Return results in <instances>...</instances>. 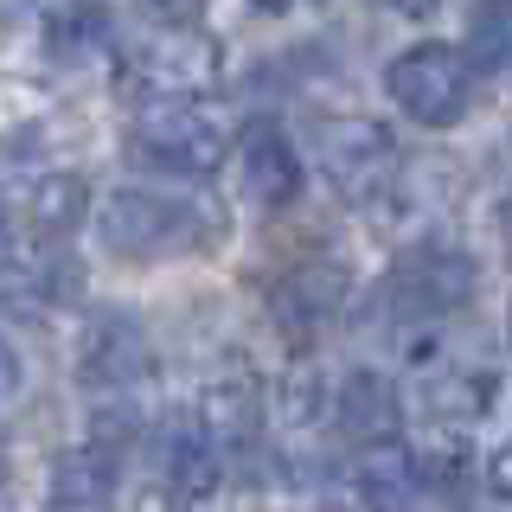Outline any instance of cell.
Segmentation results:
<instances>
[{
    "label": "cell",
    "instance_id": "cell-1",
    "mask_svg": "<svg viewBox=\"0 0 512 512\" xmlns=\"http://www.w3.org/2000/svg\"><path fill=\"white\" fill-rule=\"evenodd\" d=\"M218 231H224L218 205L180 199V192H148V186L109 192V205L96 212V237H103V250L122 256V263H160V256L212 250Z\"/></svg>",
    "mask_w": 512,
    "mask_h": 512
},
{
    "label": "cell",
    "instance_id": "cell-2",
    "mask_svg": "<svg viewBox=\"0 0 512 512\" xmlns=\"http://www.w3.org/2000/svg\"><path fill=\"white\" fill-rule=\"evenodd\" d=\"M128 154L154 173H180V180L218 173L231 154V116L205 96H148L128 122Z\"/></svg>",
    "mask_w": 512,
    "mask_h": 512
},
{
    "label": "cell",
    "instance_id": "cell-3",
    "mask_svg": "<svg viewBox=\"0 0 512 512\" xmlns=\"http://www.w3.org/2000/svg\"><path fill=\"white\" fill-rule=\"evenodd\" d=\"M397 167H404V154H397V135L384 122H372V116H320L314 122V173L346 205H365L378 192H391Z\"/></svg>",
    "mask_w": 512,
    "mask_h": 512
},
{
    "label": "cell",
    "instance_id": "cell-4",
    "mask_svg": "<svg viewBox=\"0 0 512 512\" xmlns=\"http://www.w3.org/2000/svg\"><path fill=\"white\" fill-rule=\"evenodd\" d=\"M122 71L135 77L148 96H205L218 84V39L199 26H148V32H128L116 45Z\"/></svg>",
    "mask_w": 512,
    "mask_h": 512
},
{
    "label": "cell",
    "instance_id": "cell-5",
    "mask_svg": "<svg viewBox=\"0 0 512 512\" xmlns=\"http://www.w3.org/2000/svg\"><path fill=\"white\" fill-rule=\"evenodd\" d=\"M384 90H391V103L404 109L416 128H448V122H461V109H468V96H474V71L455 45L423 39V45H410V52L391 58Z\"/></svg>",
    "mask_w": 512,
    "mask_h": 512
},
{
    "label": "cell",
    "instance_id": "cell-6",
    "mask_svg": "<svg viewBox=\"0 0 512 512\" xmlns=\"http://www.w3.org/2000/svg\"><path fill=\"white\" fill-rule=\"evenodd\" d=\"M416 493H423V480H416V448L397 442V436L359 442L352 468L333 480L340 512H410Z\"/></svg>",
    "mask_w": 512,
    "mask_h": 512
},
{
    "label": "cell",
    "instance_id": "cell-7",
    "mask_svg": "<svg viewBox=\"0 0 512 512\" xmlns=\"http://www.w3.org/2000/svg\"><path fill=\"white\" fill-rule=\"evenodd\" d=\"M474 295V256L448 250V244H429L416 250L391 282H384V301H391L404 320H429V314H448Z\"/></svg>",
    "mask_w": 512,
    "mask_h": 512
},
{
    "label": "cell",
    "instance_id": "cell-8",
    "mask_svg": "<svg viewBox=\"0 0 512 512\" xmlns=\"http://www.w3.org/2000/svg\"><path fill=\"white\" fill-rule=\"evenodd\" d=\"M71 295H77V263L64 256V244H52V237H32V244L0 237V301L52 308V301H71Z\"/></svg>",
    "mask_w": 512,
    "mask_h": 512
},
{
    "label": "cell",
    "instance_id": "cell-9",
    "mask_svg": "<svg viewBox=\"0 0 512 512\" xmlns=\"http://www.w3.org/2000/svg\"><path fill=\"white\" fill-rule=\"evenodd\" d=\"M237 180H244V192L263 212H282V205L301 199L308 173H301L295 141H288L276 122H256V128H244V141H237Z\"/></svg>",
    "mask_w": 512,
    "mask_h": 512
},
{
    "label": "cell",
    "instance_id": "cell-10",
    "mask_svg": "<svg viewBox=\"0 0 512 512\" xmlns=\"http://www.w3.org/2000/svg\"><path fill=\"white\" fill-rule=\"evenodd\" d=\"M77 372H84L90 391H135L141 378L154 372V352H148V333L135 327V320L109 314L96 320V327L84 333V359H77Z\"/></svg>",
    "mask_w": 512,
    "mask_h": 512
},
{
    "label": "cell",
    "instance_id": "cell-11",
    "mask_svg": "<svg viewBox=\"0 0 512 512\" xmlns=\"http://www.w3.org/2000/svg\"><path fill=\"white\" fill-rule=\"evenodd\" d=\"M340 301H346V269L340 263H301L295 276L276 282L269 308H276V320L288 327V340H314V333L340 314Z\"/></svg>",
    "mask_w": 512,
    "mask_h": 512
},
{
    "label": "cell",
    "instance_id": "cell-12",
    "mask_svg": "<svg viewBox=\"0 0 512 512\" xmlns=\"http://www.w3.org/2000/svg\"><path fill=\"white\" fill-rule=\"evenodd\" d=\"M333 423H340L352 442H384V436L404 429V404H397L391 378L372 372V365H359V372H346L340 391H333Z\"/></svg>",
    "mask_w": 512,
    "mask_h": 512
},
{
    "label": "cell",
    "instance_id": "cell-13",
    "mask_svg": "<svg viewBox=\"0 0 512 512\" xmlns=\"http://www.w3.org/2000/svg\"><path fill=\"white\" fill-rule=\"evenodd\" d=\"M263 423V391L250 378H218L199 397V436L212 448H244Z\"/></svg>",
    "mask_w": 512,
    "mask_h": 512
},
{
    "label": "cell",
    "instance_id": "cell-14",
    "mask_svg": "<svg viewBox=\"0 0 512 512\" xmlns=\"http://www.w3.org/2000/svg\"><path fill=\"white\" fill-rule=\"evenodd\" d=\"M109 493H116V448L77 442L52 461V500L58 506L90 512V506H109Z\"/></svg>",
    "mask_w": 512,
    "mask_h": 512
},
{
    "label": "cell",
    "instance_id": "cell-15",
    "mask_svg": "<svg viewBox=\"0 0 512 512\" xmlns=\"http://www.w3.org/2000/svg\"><path fill=\"white\" fill-rule=\"evenodd\" d=\"M167 493L173 500H212L218 480H224V448H212L199 436V429H180V436L167 442Z\"/></svg>",
    "mask_w": 512,
    "mask_h": 512
},
{
    "label": "cell",
    "instance_id": "cell-16",
    "mask_svg": "<svg viewBox=\"0 0 512 512\" xmlns=\"http://www.w3.org/2000/svg\"><path fill=\"white\" fill-rule=\"evenodd\" d=\"M26 218H32V231H39V237L64 244V237L90 218V186L77 180V173H45V180L32 186V199H26Z\"/></svg>",
    "mask_w": 512,
    "mask_h": 512
},
{
    "label": "cell",
    "instance_id": "cell-17",
    "mask_svg": "<svg viewBox=\"0 0 512 512\" xmlns=\"http://www.w3.org/2000/svg\"><path fill=\"white\" fill-rule=\"evenodd\" d=\"M506 0H474L468 7V71H506Z\"/></svg>",
    "mask_w": 512,
    "mask_h": 512
},
{
    "label": "cell",
    "instance_id": "cell-18",
    "mask_svg": "<svg viewBox=\"0 0 512 512\" xmlns=\"http://www.w3.org/2000/svg\"><path fill=\"white\" fill-rule=\"evenodd\" d=\"M269 404H276V416L288 429H308L327 416V384H320V372H288L276 391H269Z\"/></svg>",
    "mask_w": 512,
    "mask_h": 512
},
{
    "label": "cell",
    "instance_id": "cell-19",
    "mask_svg": "<svg viewBox=\"0 0 512 512\" xmlns=\"http://www.w3.org/2000/svg\"><path fill=\"white\" fill-rule=\"evenodd\" d=\"M141 7H148L160 26H199V13L212 7V0H141Z\"/></svg>",
    "mask_w": 512,
    "mask_h": 512
},
{
    "label": "cell",
    "instance_id": "cell-20",
    "mask_svg": "<svg viewBox=\"0 0 512 512\" xmlns=\"http://www.w3.org/2000/svg\"><path fill=\"white\" fill-rule=\"evenodd\" d=\"M13 391H20V352H13L7 340H0V404H7Z\"/></svg>",
    "mask_w": 512,
    "mask_h": 512
},
{
    "label": "cell",
    "instance_id": "cell-21",
    "mask_svg": "<svg viewBox=\"0 0 512 512\" xmlns=\"http://www.w3.org/2000/svg\"><path fill=\"white\" fill-rule=\"evenodd\" d=\"M384 7H397V13H429L436 0H384Z\"/></svg>",
    "mask_w": 512,
    "mask_h": 512
},
{
    "label": "cell",
    "instance_id": "cell-22",
    "mask_svg": "<svg viewBox=\"0 0 512 512\" xmlns=\"http://www.w3.org/2000/svg\"><path fill=\"white\" fill-rule=\"evenodd\" d=\"M256 7H263V13H288V7H295V0H256Z\"/></svg>",
    "mask_w": 512,
    "mask_h": 512
},
{
    "label": "cell",
    "instance_id": "cell-23",
    "mask_svg": "<svg viewBox=\"0 0 512 512\" xmlns=\"http://www.w3.org/2000/svg\"><path fill=\"white\" fill-rule=\"evenodd\" d=\"M0 487H7V461H0Z\"/></svg>",
    "mask_w": 512,
    "mask_h": 512
},
{
    "label": "cell",
    "instance_id": "cell-24",
    "mask_svg": "<svg viewBox=\"0 0 512 512\" xmlns=\"http://www.w3.org/2000/svg\"><path fill=\"white\" fill-rule=\"evenodd\" d=\"M0 237H7V224H0Z\"/></svg>",
    "mask_w": 512,
    "mask_h": 512
}]
</instances>
